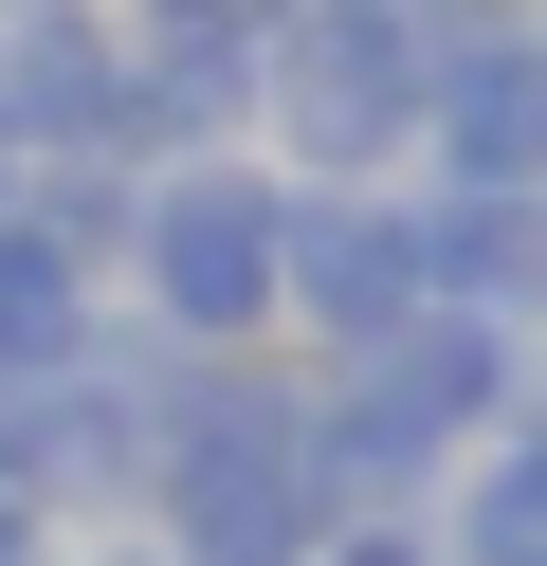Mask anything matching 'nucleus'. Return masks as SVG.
<instances>
[{
	"instance_id": "f257e3e1",
	"label": "nucleus",
	"mask_w": 547,
	"mask_h": 566,
	"mask_svg": "<svg viewBox=\"0 0 547 566\" xmlns=\"http://www.w3.org/2000/svg\"><path fill=\"white\" fill-rule=\"evenodd\" d=\"M529 329H493V311H401L383 347H347V366H311V439H328V493L347 512H420L438 475H456L474 439H511L529 420Z\"/></svg>"
},
{
	"instance_id": "f03ea898",
	"label": "nucleus",
	"mask_w": 547,
	"mask_h": 566,
	"mask_svg": "<svg viewBox=\"0 0 547 566\" xmlns=\"http://www.w3.org/2000/svg\"><path fill=\"white\" fill-rule=\"evenodd\" d=\"M146 530H165L182 566H311L328 530H347L328 439H311V384H274L238 347V366L165 420V457H146Z\"/></svg>"
},
{
	"instance_id": "7ed1b4c3",
	"label": "nucleus",
	"mask_w": 547,
	"mask_h": 566,
	"mask_svg": "<svg viewBox=\"0 0 547 566\" xmlns=\"http://www.w3.org/2000/svg\"><path fill=\"white\" fill-rule=\"evenodd\" d=\"M274 274H292V165L255 147H182L128 184V311L165 347H274Z\"/></svg>"
},
{
	"instance_id": "20e7f679",
	"label": "nucleus",
	"mask_w": 547,
	"mask_h": 566,
	"mask_svg": "<svg viewBox=\"0 0 547 566\" xmlns=\"http://www.w3.org/2000/svg\"><path fill=\"white\" fill-rule=\"evenodd\" d=\"M420 0H292L274 55H255V165L292 184H401L420 165Z\"/></svg>"
},
{
	"instance_id": "39448f33",
	"label": "nucleus",
	"mask_w": 547,
	"mask_h": 566,
	"mask_svg": "<svg viewBox=\"0 0 547 566\" xmlns=\"http://www.w3.org/2000/svg\"><path fill=\"white\" fill-rule=\"evenodd\" d=\"M420 293H438V274H420V184H292V274H274V329L311 347V366L383 347Z\"/></svg>"
},
{
	"instance_id": "423d86ee",
	"label": "nucleus",
	"mask_w": 547,
	"mask_h": 566,
	"mask_svg": "<svg viewBox=\"0 0 547 566\" xmlns=\"http://www.w3.org/2000/svg\"><path fill=\"white\" fill-rule=\"evenodd\" d=\"M0 147L19 165H146L128 0H19V19H0Z\"/></svg>"
},
{
	"instance_id": "0eeeda50",
	"label": "nucleus",
	"mask_w": 547,
	"mask_h": 566,
	"mask_svg": "<svg viewBox=\"0 0 547 566\" xmlns=\"http://www.w3.org/2000/svg\"><path fill=\"white\" fill-rule=\"evenodd\" d=\"M401 184H547V0L438 38V74H420V165H401Z\"/></svg>"
},
{
	"instance_id": "6e6552de",
	"label": "nucleus",
	"mask_w": 547,
	"mask_h": 566,
	"mask_svg": "<svg viewBox=\"0 0 547 566\" xmlns=\"http://www.w3.org/2000/svg\"><path fill=\"white\" fill-rule=\"evenodd\" d=\"M420 274L438 311H493L547 347V184H420Z\"/></svg>"
},
{
	"instance_id": "1a4fd4ad",
	"label": "nucleus",
	"mask_w": 547,
	"mask_h": 566,
	"mask_svg": "<svg viewBox=\"0 0 547 566\" xmlns=\"http://www.w3.org/2000/svg\"><path fill=\"white\" fill-rule=\"evenodd\" d=\"M109 311H128V293H109L92 238H55L36 201H0V366H73Z\"/></svg>"
},
{
	"instance_id": "9d476101",
	"label": "nucleus",
	"mask_w": 547,
	"mask_h": 566,
	"mask_svg": "<svg viewBox=\"0 0 547 566\" xmlns=\"http://www.w3.org/2000/svg\"><path fill=\"white\" fill-rule=\"evenodd\" d=\"M438 566H547V439L529 420L438 475Z\"/></svg>"
},
{
	"instance_id": "9b49d317",
	"label": "nucleus",
	"mask_w": 547,
	"mask_h": 566,
	"mask_svg": "<svg viewBox=\"0 0 547 566\" xmlns=\"http://www.w3.org/2000/svg\"><path fill=\"white\" fill-rule=\"evenodd\" d=\"M311 566H438V512H347Z\"/></svg>"
},
{
	"instance_id": "f8f14e48",
	"label": "nucleus",
	"mask_w": 547,
	"mask_h": 566,
	"mask_svg": "<svg viewBox=\"0 0 547 566\" xmlns=\"http://www.w3.org/2000/svg\"><path fill=\"white\" fill-rule=\"evenodd\" d=\"M0 566H55V512H36L19 475H0Z\"/></svg>"
},
{
	"instance_id": "ddd939ff",
	"label": "nucleus",
	"mask_w": 547,
	"mask_h": 566,
	"mask_svg": "<svg viewBox=\"0 0 547 566\" xmlns=\"http://www.w3.org/2000/svg\"><path fill=\"white\" fill-rule=\"evenodd\" d=\"M73 566H182V548H165V530H109V548H73Z\"/></svg>"
},
{
	"instance_id": "4468645a",
	"label": "nucleus",
	"mask_w": 547,
	"mask_h": 566,
	"mask_svg": "<svg viewBox=\"0 0 547 566\" xmlns=\"http://www.w3.org/2000/svg\"><path fill=\"white\" fill-rule=\"evenodd\" d=\"M165 19H255V38H274V19H292V0H165Z\"/></svg>"
},
{
	"instance_id": "2eb2a0df",
	"label": "nucleus",
	"mask_w": 547,
	"mask_h": 566,
	"mask_svg": "<svg viewBox=\"0 0 547 566\" xmlns=\"http://www.w3.org/2000/svg\"><path fill=\"white\" fill-rule=\"evenodd\" d=\"M19 184H36V165H19V147H0V201H19Z\"/></svg>"
},
{
	"instance_id": "dca6fc26",
	"label": "nucleus",
	"mask_w": 547,
	"mask_h": 566,
	"mask_svg": "<svg viewBox=\"0 0 547 566\" xmlns=\"http://www.w3.org/2000/svg\"><path fill=\"white\" fill-rule=\"evenodd\" d=\"M529 439H547V366H529Z\"/></svg>"
},
{
	"instance_id": "f3484780",
	"label": "nucleus",
	"mask_w": 547,
	"mask_h": 566,
	"mask_svg": "<svg viewBox=\"0 0 547 566\" xmlns=\"http://www.w3.org/2000/svg\"><path fill=\"white\" fill-rule=\"evenodd\" d=\"M0 19H19V0H0Z\"/></svg>"
}]
</instances>
